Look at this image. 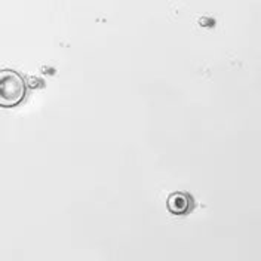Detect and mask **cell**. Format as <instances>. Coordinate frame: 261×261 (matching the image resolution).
Instances as JSON below:
<instances>
[{
	"instance_id": "7a4b0ae2",
	"label": "cell",
	"mask_w": 261,
	"mask_h": 261,
	"mask_svg": "<svg viewBox=\"0 0 261 261\" xmlns=\"http://www.w3.org/2000/svg\"><path fill=\"white\" fill-rule=\"evenodd\" d=\"M168 210L174 215H186L193 210V197L184 192H175L168 197Z\"/></svg>"
},
{
	"instance_id": "6da1fadb",
	"label": "cell",
	"mask_w": 261,
	"mask_h": 261,
	"mask_svg": "<svg viewBox=\"0 0 261 261\" xmlns=\"http://www.w3.org/2000/svg\"><path fill=\"white\" fill-rule=\"evenodd\" d=\"M27 97L25 79L11 68L0 70V107L14 109Z\"/></svg>"
}]
</instances>
